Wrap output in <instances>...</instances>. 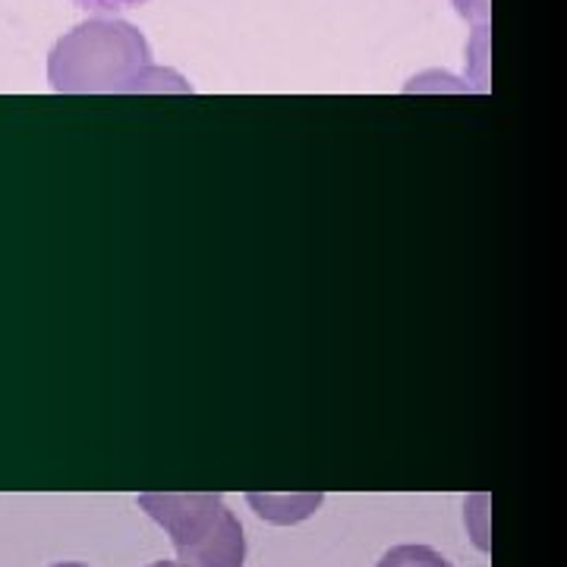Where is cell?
Here are the masks:
<instances>
[{"mask_svg": "<svg viewBox=\"0 0 567 567\" xmlns=\"http://www.w3.org/2000/svg\"><path fill=\"white\" fill-rule=\"evenodd\" d=\"M80 10L85 13H99V17H111V13H123V10H133V7H142L148 0H73Z\"/></svg>", "mask_w": 567, "mask_h": 567, "instance_id": "cell-3", "label": "cell"}, {"mask_svg": "<svg viewBox=\"0 0 567 567\" xmlns=\"http://www.w3.org/2000/svg\"><path fill=\"white\" fill-rule=\"evenodd\" d=\"M177 548L181 567H244L246 536L221 495L208 492H148L136 498Z\"/></svg>", "mask_w": 567, "mask_h": 567, "instance_id": "cell-1", "label": "cell"}, {"mask_svg": "<svg viewBox=\"0 0 567 567\" xmlns=\"http://www.w3.org/2000/svg\"><path fill=\"white\" fill-rule=\"evenodd\" d=\"M51 567H89V565H76V561H63V565H51Z\"/></svg>", "mask_w": 567, "mask_h": 567, "instance_id": "cell-5", "label": "cell"}, {"mask_svg": "<svg viewBox=\"0 0 567 567\" xmlns=\"http://www.w3.org/2000/svg\"><path fill=\"white\" fill-rule=\"evenodd\" d=\"M375 567H451V561L429 546H394Z\"/></svg>", "mask_w": 567, "mask_h": 567, "instance_id": "cell-2", "label": "cell"}, {"mask_svg": "<svg viewBox=\"0 0 567 567\" xmlns=\"http://www.w3.org/2000/svg\"><path fill=\"white\" fill-rule=\"evenodd\" d=\"M148 567H181L177 561H155V565H148Z\"/></svg>", "mask_w": 567, "mask_h": 567, "instance_id": "cell-4", "label": "cell"}]
</instances>
